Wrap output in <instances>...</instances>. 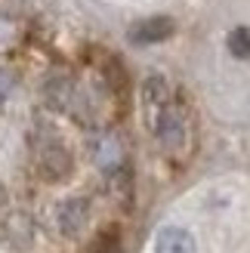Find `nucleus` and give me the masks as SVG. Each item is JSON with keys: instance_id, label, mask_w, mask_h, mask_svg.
Listing matches in <instances>:
<instances>
[{"instance_id": "7", "label": "nucleus", "mask_w": 250, "mask_h": 253, "mask_svg": "<svg viewBox=\"0 0 250 253\" xmlns=\"http://www.w3.org/2000/svg\"><path fill=\"white\" fill-rule=\"evenodd\" d=\"M167 99V84L164 78H148L145 81V102L148 105H164Z\"/></svg>"}, {"instance_id": "5", "label": "nucleus", "mask_w": 250, "mask_h": 253, "mask_svg": "<svg viewBox=\"0 0 250 253\" xmlns=\"http://www.w3.org/2000/svg\"><path fill=\"white\" fill-rule=\"evenodd\" d=\"M158 136H161V142H179L182 139V121L176 111H161V118H158Z\"/></svg>"}, {"instance_id": "1", "label": "nucleus", "mask_w": 250, "mask_h": 253, "mask_svg": "<svg viewBox=\"0 0 250 253\" xmlns=\"http://www.w3.org/2000/svg\"><path fill=\"white\" fill-rule=\"evenodd\" d=\"M37 167H41V173L46 176V179H65L68 170H71V158L68 151L62 148L59 142H49L46 148H41V158H37Z\"/></svg>"}, {"instance_id": "8", "label": "nucleus", "mask_w": 250, "mask_h": 253, "mask_svg": "<svg viewBox=\"0 0 250 253\" xmlns=\"http://www.w3.org/2000/svg\"><path fill=\"white\" fill-rule=\"evenodd\" d=\"M9 90H12V78H9L3 68H0V102H3V99L9 96Z\"/></svg>"}, {"instance_id": "4", "label": "nucleus", "mask_w": 250, "mask_h": 253, "mask_svg": "<svg viewBox=\"0 0 250 253\" xmlns=\"http://www.w3.org/2000/svg\"><path fill=\"white\" fill-rule=\"evenodd\" d=\"M83 222H86V201L81 198H74V201H65L59 210V225H62V232L65 235H78L83 229Z\"/></svg>"}, {"instance_id": "3", "label": "nucleus", "mask_w": 250, "mask_h": 253, "mask_svg": "<svg viewBox=\"0 0 250 253\" xmlns=\"http://www.w3.org/2000/svg\"><path fill=\"white\" fill-rule=\"evenodd\" d=\"M155 253H195V238L179 225H167L155 238Z\"/></svg>"}, {"instance_id": "6", "label": "nucleus", "mask_w": 250, "mask_h": 253, "mask_svg": "<svg viewBox=\"0 0 250 253\" xmlns=\"http://www.w3.org/2000/svg\"><path fill=\"white\" fill-rule=\"evenodd\" d=\"M229 53L235 59H250V28H235L229 34Z\"/></svg>"}, {"instance_id": "2", "label": "nucleus", "mask_w": 250, "mask_h": 253, "mask_svg": "<svg viewBox=\"0 0 250 253\" xmlns=\"http://www.w3.org/2000/svg\"><path fill=\"white\" fill-rule=\"evenodd\" d=\"M173 19L167 16H152V19H145L139 25H133L130 28V41L133 43H158V41H167V37L173 34Z\"/></svg>"}]
</instances>
